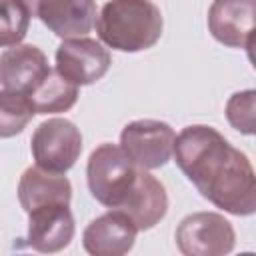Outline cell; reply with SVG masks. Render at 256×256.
<instances>
[{"label": "cell", "mask_w": 256, "mask_h": 256, "mask_svg": "<svg viewBox=\"0 0 256 256\" xmlns=\"http://www.w3.org/2000/svg\"><path fill=\"white\" fill-rule=\"evenodd\" d=\"M138 228L120 210L94 218L82 232V246L92 256H124L136 242Z\"/></svg>", "instance_id": "obj_12"}, {"label": "cell", "mask_w": 256, "mask_h": 256, "mask_svg": "<svg viewBox=\"0 0 256 256\" xmlns=\"http://www.w3.org/2000/svg\"><path fill=\"white\" fill-rule=\"evenodd\" d=\"M46 54L34 44H16L0 54V84L6 90L32 94L50 74Z\"/></svg>", "instance_id": "obj_11"}, {"label": "cell", "mask_w": 256, "mask_h": 256, "mask_svg": "<svg viewBox=\"0 0 256 256\" xmlns=\"http://www.w3.org/2000/svg\"><path fill=\"white\" fill-rule=\"evenodd\" d=\"M30 18L24 0H0V48L20 44L28 34Z\"/></svg>", "instance_id": "obj_17"}, {"label": "cell", "mask_w": 256, "mask_h": 256, "mask_svg": "<svg viewBox=\"0 0 256 256\" xmlns=\"http://www.w3.org/2000/svg\"><path fill=\"white\" fill-rule=\"evenodd\" d=\"M174 240L184 256H224L234 250L236 232L218 212H192L176 226Z\"/></svg>", "instance_id": "obj_5"}, {"label": "cell", "mask_w": 256, "mask_h": 256, "mask_svg": "<svg viewBox=\"0 0 256 256\" xmlns=\"http://www.w3.org/2000/svg\"><path fill=\"white\" fill-rule=\"evenodd\" d=\"M112 56L102 42L80 36L66 38L56 48V70L76 86H90L106 76Z\"/></svg>", "instance_id": "obj_7"}, {"label": "cell", "mask_w": 256, "mask_h": 256, "mask_svg": "<svg viewBox=\"0 0 256 256\" xmlns=\"http://www.w3.org/2000/svg\"><path fill=\"white\" fill-rule=\"evenodd\" d=\"M176 132L168 122L142 118L128 122L120 132V148L142 170H156L170 162Z\"/></svg>", "instance_id": "obj_6"}, {"label": "cell", "mask_w": 256, "mask_h": 256, "mask_svg": "<svg viewBox=\"0 0 256 256\" xmlns=\"http://www.w3.org/2000/svg\"><path fill=\"white\" fill-rule=\"evenodd\" d=\"M70 200L72 184L64 174H54L38 166H30L18 180V202L24 212L46 204H70Z\"/></svg>", "instance_id": "obj_13"}, {"label": "cell", "mask_w": 256, "mask_h": 256, "mask_svg": "<svg viewBox=\"0 0 256 256\" xmlns=\"http://www.w3.org/2000/svg\"><path fill=\"white\" fill-rule=\"evenodd\" d=\"M24 4L30 16L64 40L86 36L96 22L94 0H24Z\"/></svg>", "instance_id": "obj_8"}, {"label": "cell", "mask_w": 256, "mask_h": 256, "mask_svg": "<svg viewBox=\"0 0 256 256\" xmlns=\"http://www.w3.org/2000/svg\"><path fill=\"white\" fill-rule=\"evenodd\" d=\"M78 88L80 86L66 80L58 70H50V74L32 94H28V98L32 100L36 114H60L68 112L76 104Z\"/></svg>", "instance_id": "obj_15"}, {"label": "cell", "mask_w": 256, "mask_h": 256, "mask_svg": "<svg viewBox=\"0 0 256 256\" xmlns=\"http://www.w3.org/2000/svg\"><path fill=\"white\" fill-rule=\"evenodd\" d=\"M224 114L234 130L252 136L256 130V92L252 88L234 92L226 102Z\"/></svg>", "instance_id": "obj_18"}, {"label": "cell", "mask_w": 256, "mask_h": 256, "mask_svg": "<svg viewBox=\"0 0 256 256\" xmlns=\"http://www.w3.org/2000/svg\"><path fill=\"white\" fill-rule=\"evenodd\" d=\"M94 24L100 42L130 54L152 48L164 30L162 12L152 0H108Z\"/></svg>", "instance_id": "obj_2"}, {"label": "cell", "mask_w": 256, "mask_h": 256, "mask_svg": "<svg viewBox=\"0 0 256 256\" xmlns=\"http://www.w3.org/2000/svg\"><path fill=\"white\" fill-rule=\"evenodd\" d=\"M142 168L120 146L104 142L92 150L86 164V182L92 198L110 210H120L134 192Z\"/></svg>", "instance_id": "obj_3"}, {"label": "cell", "mask_w": 256, "mask_h": 256, "mask_svg": "<svg viewBox=\"0 0 256 256\" xmlns=\"http://www.w3.org/2000/svg\"><path fill=\"white\" fill-rule=\"evenodd\" d=\"M172 156L196 190L234 216L256 212V176L250 158L216 128L192 124L174 138Z\"/></svg>", "instance_id": "obj_1"}, {"label": "cell", "mask_w": 256, "mask_h": 256, "mask_svg": "<svg viewBox=\"0 0 256 256\" xmlns=\"http://www.w3.org/2000/svg\"><path fill=\"white\" fill-rule=\"evenodd\" d=\"M30 150L38 168L66 174L82 152L80 128L66 118H48L34 130Z\"/></svg>", "instance_id": "obj_4"}, {"label": "cell", "mask_w": 256, "mask_h": 256, "mask_svg": "<svg viewBox=\"0 0 256 256\" xmlns=\"http://www.w3.org/2000/svg\"><path fill=\"white\" fill-rule=\"evenodd\" d=\"M120 212H124L134 222L138 232L154 228L168 212V194L164 184L148 170H142L134 192L120 208Z\"/></svg>", "instance_id": "obj_14"}, {"label": "cell", "mask_w": 256, "mask_h": 256, "mask_svg": "<svg viewBox=\"0 0 256 256\" xmlns=\"http://www.w3.org/2000/svg\"><path fill=\"white\" fill-rule=\"evenodd\" d=\"M32 100L26 94L0 90V138H12L20 134L34 118Z\"/></svg>", "instance_id": "obj_16"}, {"label": "cell", "mask_w": 256, "mask_h": 256, "mask_svg": "<svg viewBox=\"0 0 256 256\" xmlns=\"http://www.w3.org/2000/svg\"><path fill=\"white\" fill-rule=\"evenodd\" d=\"M28 214L26 244L42 254H54L70 246L76 226L70 212V204H46Z\"/></svg>", "instance_id": "obj_10"}, {"label": "cell", "mask_w": 256, "mask_h": 256, "mask_svg": "<svg viewBox=\"0 0 256 256\" xmlns=\"http://www.w3.org/2000/svg\"><path fill=\"white\" fill-rule=\"evenodd\" d=\"M256 0H214L208 8V30L228 48L252 50Z\"/></svg>", "instance_id": "obj_9"}]
</instances>
